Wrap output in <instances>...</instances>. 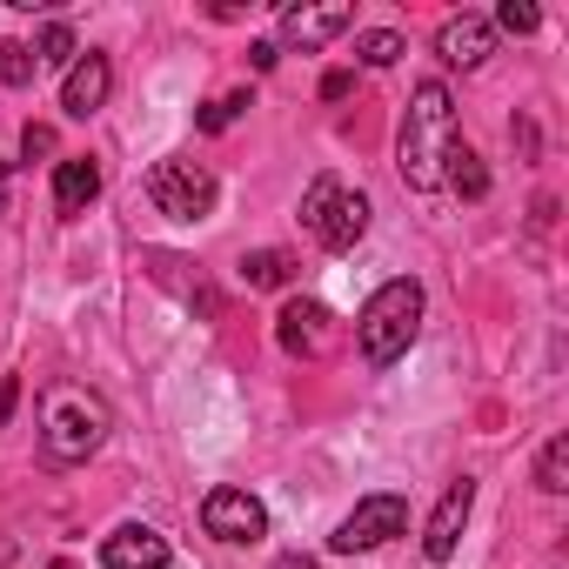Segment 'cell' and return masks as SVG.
Here are the masks:
<instances>
[{
    "mask_svg": "<svg viewBox=\"0 0 569 569\" xmlns=\"http://www.w3.org/2000/svg\"><path fill=\"white\" fill-rule=\"evenodd\" d=\"M442 181H449L462 201H482V194H489V168H482V154H476L462 134H456V141H449V154H442Z\"/></svg>",
    "mask_w": 569,
    "mask_h": 569,
    "instance_id": "9a60e30c",
    "label": "cell"
},
{
    "mask_svg": "<svg viewBox=\"0 0 569 569\" xmlns=\"http://www.w3.org/2000/svg\"><path fill=\"white\" fill-rule=\"evenodd\" d=\"M108 436V402L81 382H48L41 389V449L48 462H88Z\"/></svg>",
    "mask_w": 569,
    "mask_h": 569,
    "instance_id": "3957f363",
    "label": "cell"
},
{
    "mask_svg": "<svg viewBox=\"0 0 569 569\" xmlns=\"http://www.w3.org/2000/svg\"><path fill=\"white\" fill-rule=\"evenodd\" d=\"M274 342L289 349V356H302V362H316V356H329L342 342V329H336V316L322 302L289 296V302H281V316H274Z\"/></svg>",
    "mask_w": 569,
    "mask_h": 569,
    "instance_id": "52a82bcc",
    "label": "cell"
},
{
    "mask_svg": "<svg viewBox=\"0 0 569 569\" xmlns=\"http://www.w3.org/2000/svg\"><path fill=\"white\" fill-rule=\"evenodd\" d=\"M302 228H309L329 254H349V248L362 241V228H369V194H356V188H342L336 174H322V181L302 194Z\"/></svg>",
    "mask_w": 569,
    "mask_h": 569,
    "instance_id": "277c9868",
    "label": "cell"
},
{
    "mask_svg": "<svg viewBox=\"0 0 569 569\" xmlns=\"http://www.w3.org/2000/svg\"><path fill=\"white\" fill-rule=\"evenodd\" d=\"M536 489L542 496H562L569 489V436H549L542 456H536Z\"/></svg>",
    "mask_w": 569,
    "mask_h": 569,
    "instance_id": "e0dca14e",
    "label": "cell"
},
{
    "mask_svg": "<svg viewBox=\"0 0 569 569\" xmlns=\"http://www.w3.org/2000/svg\"><path fill=\"white\" fill-rule=\"evenodd\" d=\"M214 174L201 168V161H181V154H168V161H154L148 168V201L168 214V221H201L208 208H214Z\"/></svg>",
    "mask_w": 569,
    "mask_h": 569,
    "instance_id": "5b68a950",
    "label": "cell"
},
{
    "mask_svg": "<svg viewBox=\"0 0 569 569\" xmlns=\"http://www.w3.org/2000/svg\"><path fill=\"white\" fill-rule=\"evenodd\" d=\"M416 329H422V281L396 274V281H382V289L362 302V316H356V349H362L369 369H389V362L409 356Z\"/></svg>",
    "mask_w": 569,
    "mask_h": 569,
    "instance_id": "6da1fadb",
    "label": "cell"
},
{
    "mask_svg": "<svg viewBox=\"0 0 569 569\" xmlns=\"http://www.w3.org/2000/svg\"><path fill=\"white\" fill-rule=\"evenodd\" d=\"M108 94H114V68H108V54H81V61L68 68V81H61V108H68L74 121L101 114Z\"/></svg>",
    "mask_w": 569,
    "mask_h": 569,
    "instance_id": "7c38bea8",
    "label": "cell"
},
{
    "mask_svg": "<svg viewBox=\"0 0 569 569\" xmlns=\"http://www.w3.org/2000/svg\"><path fill=\"white\" fill-rule=\"evenodd\" d=\"M101 569H168V536L148 522H121L101 542Z\"/></svg>",
    "mask_w": 569,
    "mask_h": 569,
    "instance_id": "8fae6325",
    "label": "cell"
},
{
    "mask_svg": "<svg viewBox=\"0 0 569 569\" xmlns=\"http://www.w3.org/2000/svg\"><path fill=\"white\" fill-rule=\"evenodd\" d=\"M349 88H356L349 68H329V74H322V101H349Z\"/></svg>",
    "mask_w": 569,
    "mask_h": 569,
    "instance_id": "cb8c5ba5",
    "label": "cell"
},
{
    "mask_svg": "<svg viewBox=\"0 0 569 569\" xmlns=\"http://www.w3.org/2000/svg\"><path fill=\"white\" fill-rule=\"evenodd\" d=\"M536 21H542V14L529 8V0H502L489 28H502V34H536Z\"/></svg>",
    "mask_w": 569,
    "mask_h": 569,
    "instance_id": "7402d4cb",
    "label": "cell"
},
{
    "mask_svg": "<svg viewBox=\"0 0 569 569\" xmlns=\"http://www.w3.org/2000/svg\"><path fill=\"white\" fill-rule=\"evenodd\" d=\"M14 402H21V376H8V382H0V422L14 416Z\"/></svg>",
    "mask_w": 569,
    "mask_h": 569,
    "instance_id": "484cf974",
    "label": "cell"
},
{
    "mask_svg": "<svg viewBox=\"0 0 569 569\" xmlns=\"http://www.w3.org/2000/svg\"><path fill=\"white\" fill-rule=\"evenodd\" d=\"M248 61H254V74H268V68L281 61V48H274V41H254V48H248Z\"/></svg>",
    "mask_w": 569,
    "mask_h": 569,
    "instance_id": "d4e9b609",
    "label": "cell"
},
{
    "mask_svg": "<svg viewBox=\"0 0 569 569\" xmlns=\"http://www.w3.org/2000/svg\"><path fill=\"white\" fill-rule=\"evenodd\" d=\"M48 569H74V562H68V556H54V562H48Z\"/></svg>",
    "mask_w": 569,
    "mask_h": 569,
    "instance_id": "83f0119b",
    "label": "cell"
},
{
    "mask_svg": "<svg viewBox=\"0 0 569 569\" xmlns=\"http://www.w3.org/2000/svg\"><path fill=\"white\" fill-rule=\"evenodd\" d=\"M34 61H48V68H74V61H81L74 28H68V21H48V28H41V41H34Z\"/></svg>",
    "mask_w": 569,
    "mask_h": 569,
    "instance_id": "d6986e66",
    "label": "cell"
},
{
    "mask_svg": "<svg viewBox=\"0 0 569 569\" xmlns=\"http://www.w3.org/2000/svg\"><path fill=\"white\" fill-rule=\"evenodd\" d=\"M241 108H248V94H221V101H208V108H201V134L234 128V121H241Z\"/></svg>",
    "mask_w": 569,
    "mask_h": 569,
    "instance_id": "44dd1931",
    "label": "cell"
},
{
    "mask_svg": "<svg viewBox=\"0 0 569 569\" xmlns=\"http://www.w3.org/2000/svg\"><path fill=\"white\" fill-rule=\"evenodd\" d=\"M34 68H41V61H34V48H28V41H0V81H8V88H28V81H34Z\"/></svg>",
    "mask_w": 569,
    "mask_h": 569,
    "instance_id": "ffe728a7",
    "label": "cell"
},
{
    "mask_svg": "<svg viewBox=\"0 0 569 569\" xmlns=\"http://www.w3.org/2000/svg\"><path fill=\"white\" fill-rule=\"evenodd\" d=\"M274 569H322L316 556H302V549H289V556H274Z\"/></svg>",
    "mask_w": 569,
    "mask_h": 569,
    "instance_id": "4316f807",
    "label": "cell"
},
{
    "mask_svg": "<svg viewBox=\"0 0 569 569\" xmlns=\"http://www.w3.org/2000/svg\"><path fill=\"white\" fill-rule=\"evenodd\" d=\"M456 141V101L442 81H422L416 101H409V121H402V181L416 194H436L442 188V154Z\"/></svg>",
    "mask_w": 569,
    "mask_h": 569,
    "instance_id": "7a4b0ae2",
    "label": "cell"
},
{
    "mask_svg": "<svg viewBox=\"0 0 569 569\" xmlns=\"http://www.w3.org/2000/svg\"><path fill=\"white\" fill-rule=\"evenodd\" d=\"M436 54L449 61V68H482L489 54H496V28H489V14H449L442 21V34H436Z\"/></svg>",
    "mask_w": 569,
    "mask_h": 569,
    "instance_id": "30bf717a",
    "label": "cell"
},
{
    "mask_svg": "<svg viewBox=\"0 0 569 569\" xmlns=\"http://www.w3.org/2000/svg\"><path fill=\"white\" fill-rule=\"evenodd\" d=\"M469 509H476V482L456 476V482L442 489L429 529H422V556H429V562H449V556H456V542H462V529H469Z\"/></svg>",
    "mask_w": 569,
    "mask_h": 569,
    "instance_id": "9c48e42d",
    "label": "cell"
},
{
    "mask_svg": "<svg viewBox=\"0 0 569 569\" xmlns=\"http://www.w3.org/2000/svg\"><path fill=\"white\" fill-rule=\"evenodd\" d=\"M356 14L342 8V0H329V8H281V41H296V48H322L349 28Z\"/></svg>",
    "mask_w": 569,
    "mask_h": 569,
    "instance_id": "5bb4252c",
    "label": "cell"
},
{
    "mask_svg": "<svg viewBox=\"0 0 569 569\" xmlns=\"http://www.w3.org/2000/svg\"><path fill=\"white\" fill-rule=\"evenodd\" d=\"M201 529L221 536V542H261V536H268V509H261L248 489H208Z\"/></svg>",
    "mask_w": 569,
    "mask_h": 569,
    "instance_id": "ba28073f",
    "label": "cell"
},
{
    "mask_svg": "<svg viewBox=\"0 0 569 569\" xmlns=\"http://www.w3.org/2000/svg\"><path fill=\"white\" fill-rule=\"evenodd\" d=\"M289 274H296V261L281 254V248H254V254L241 261V281H248V289H281Z\"/></svg>",
    "mask_w": 569,
    "mask_h": 569,
    "instance_id": "2e32d148",
    "label": "cell"
},
{
    "mask_svg": "<svg viewBox=\"0 0 569 569\" xmlns=\"http://www.w3.org/2000/svg\"><path fill=\"white\" fill-rule=\"evenodd\" d=\"M94 194H101V161H94V154H68V161H54V214H61V221L88 214Z\"/></svg>",
    "mask_w": 569,
    "mask_h": 569,
    "instance_id": "4fadbf2b",
    "label": "cell"
},
{
    "mask_svg": "<svg viewBox=\"0 0 569 569\" xmlns=\"http://www.w3.org/2000/svg\"><path fill=\"white\" fill-rule=\"evenodd\" d=\"M21 154H28V161L54 154V128H48V121H28V134H21Z\"/></svg>",
    "mask_w": 569,
    "mask_h": 569,
    "instance_id": "603a6c76",
    "label": "cell"
},
{
    "mask_svg": "<svg viewBox=\"0 0 569 569\" xmlns=\"http://www.w3.org/2000/svg\"><path fill=\"white\" fill-rule=\"evenodd\" d=\"M0 181H8V161H0ZM0 208H8V194H0Z\"/></svg>",
    "mask_w": 569,
    "mask_h": 569,
    "instance_id": "f1b7e54d",
    "label": "cell"
},
{
    "mask_svg": "<svg viewBox=\"0 0 569 569\" xmlns=\"http://www.w3.org/2000/svg\"><path fill=\"white\" fill-rule=\"evenodd\" d=\"M356 54H362V68H396L409 54V41L396 28H369V34H356Z\"/></svg>",
    "mask_w": 569,
    "mask_h": 569,
    "instance_id": "ac0fdd59",
    "label": "cell"
},
{
    "mask_svg": "<svg viewBox=\"0 0 569 569\" xmlns=\"http://www.w3.org/2000/svg\"><path fill=\"white\" fill-rule=\"evenodd\" d=\"M409 529V502L396 496V489H382V496H362L342 522H336V536H329V549L336 556H369V549H382V542H396Z\"/></svg>",
    "mask_w": 569,
    "mask_h": 569,
    "instance_id": "8992f818",
    "label": "cell"
}]
</instances>
